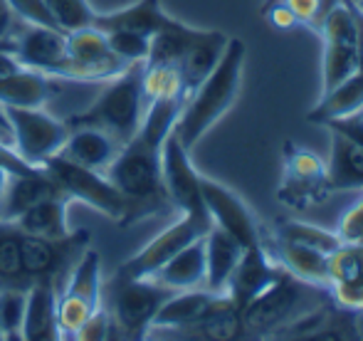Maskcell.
<instances>
[{
    "label": "cell",
    "instance_id": "cell-1",
    "mask_svg": "<svg viewBox=\"0 0 363 341\" xmlns=\"http://www.w3.org/2000/svg\"><path fill=\"white\" fill-rule=\"evenodd\" d=\"M245 55H247V47L242 40L230 38L213 72L186 96L178 121L173 126V134L186 149H193L235 104L240 82H242Z\"/></svg>",
    "mask_w": 363,
    "mask_h": 341
},
{
    "label": "cell",
    "instance_id": "cell-2",
    "mask_svg": "<svg viewBox=\"0 0 363 341\" xmlns=\"http://www.w3.org/2000/svg\"><path fill=\"white\" fill-rule=\"evenodd\" d=\"M146 62H131L124 72L106 79L104 89L86 109L67 116L65 124L72 126H101L114 134L121 144L139 131L146 111V89H144Z\"/></svg>",
    "mask_w": 363,
    "mask_h": 341
},
{
    "label": "cell",
    "instance_id": "cell-3",
    "mask_svg": "<svg viewBox=\"0 0 363 341\" xmlns=\"http://www.w3.org/2000/svg\"><path fill=\"white\" fill-rule=\"evenodd\" d=\"M161 146L136 131L126 144H121L116 159L106 169L109 181L134 206L139 220L171 208L161 178Z\"/></svg>",
    "mask_w": 363,
    "mask_h": 341
},
{
    "label": "cell",
    "instance_id": "cell-4",
    "mask_svg": "<svg viewBox=\"0 0 363 341\" xmlns=\"http://www.w3.org/2000/svg\"><path fill=\"white\" fill-rule=\"evenodd\" d=\"M314 289L321 287L306 284L301 279L291 277L289 272H282L262 294H257L240 312L242 337H277L294 319H299L314 304H319L311 302Z\"/></svg>",
    "mask_w": 363,
    "mask_h": 341
},
{
    "label": "cell",
    "instance_id": "cell-5",
    "mask_svg": "<svg viewBox=\"0 0 363 341\" xmlns=\"http://www.w3.org/2000/svg\"><path fill=\"white\" fill-rule=\"evenodd\" d=\"M43 166L48 169V173L60 186V191H62L69 201H82L84 206L104 213L106 218H111V220L119 223V225H129V223L139 220L134 206H131L124 198V193L109 181L106 173L82 169V166L69 164V161L60 159V156L48 159Z\"/></svg>",
    "mask_w": 363,
    "mask_h": 341
},
{
    "label": "cell",
    "instance_id": "cell-6",
    "mask_svg": "<svg viewBox=\"0 0 363 341\" xmlns=\"http://www.w3.org/2000/svg\"><path fill=\"white\" fill-rule=\"evenodd\" d=\"M173 289L158 284L151 277L111 279V322L114 332L124 339H144L161 304Z\"/></svg>",
    "mask_w": 363,
    "mask_h": 341
},
{
    "label": "cell",
    "instance_id": "cell-7",
    "mask_svg": "<svg viewBox=\"0 0 363 341\" xmlns=\"http://www.w3.org/2000/svg\"><path fill=\"white\" fill-rule=\"evenodd\" d=\"M13 131V149L25 164L43 166L57 156L69 136V126L45 111V106H3Z\"/></svg>",
    "mask_w": 363,
    "mask_h": 341
},
{
    "label": "cell",
    "instance_id": "cell-8",
    "mask_svg": "<svg viewBox=\"0 0 363 341\" xmlns=\"http://www.w3.org/2000/svg\"><path fill=\"white\" fill-rule=\"evenodd\" d=\"M101 307V259L94 250H84L69 269L65 289L57 292V324L62 339L74 332Z\"/></svg>",
    "mask_w": 363,
    "mask_h": 341
},
{
    "label": "cell",
    "instance_id": "cell-9",
    "mask_svg": "<svg viewBox=\"0 0 363 341\" xmlns=\"http://www.w3.org/2000/svg\"><path fill=\"white\" fill-rule=\"evenodd\" d=\"M324 38V62H321V91L331 89L356 72L359 62V38H356L354 13L349 0H339L321 23Z\"/></svg>",
    "mask_w": 363,
    "mask_h": 341
},
{
    "label": "cell",
    "instance_id": "cell-10",
    "mask_svg": "<svg viewBox=\"0 0 363 341\" xmlns=\"http://www.w3.org/2000/svg\"><path fill=\"white\" fill-rule=\"evenodd\" d=\"M67 69L62 74V79L67 82L104 84L106 79L116 77L129 67V62L114 55V50L106 43V35L94 25L67 33Z\"/></svg>",
    "mask_w": 363,
    "mask_h": 341
},
{
    "label": "cell",
    "instance_id": "cell-11",
    "mask_svg": "<svg viewBox=\"0 0 363 341\" xmlns=\"http://www.w3.org/2000/svg\"><path fill=\"white\" fill-rule=\"evenodd\" d=\"M161 178L171 208L181 211L183 216L211 220L206 203H203L201 173L196 171L191 161V149H186L173 131L166 136L161 146Z\"/></svg>",
    "mask_w": 363,
    "mask_h": 341
},
{
    "label": "cell",
    "instance_id": "cell-12",
    "mask_svg": "<svg viewBox=\"0 0 363 341\" xmlns=\"http://www.w3.org/2000/svg\"><path fill=\"white\" fill-rule=\"evenodd\" d=\"M213 223L206 218H193L183 216L178 218L173 225H168L163 233H158L148 245L141 247L136 255H131L116 269L114 279H141V277H153L163 264L168 262L178 250H183L186 245H191L193 240L203 237L211 230Z\"/></svg>",
    "mask_w": 363,
    "mask_h": 341
},
{
    "label": "cell",
    "instance_id": "cell-13",
    "mask_svg": "<svg viewBox=\"0 0 363 341\" xmlns=\"http://www.w3.org/2000/svg\"><path fill=\"white\" fill-rule=\"evenodd\" d=\"M201 191H203V203H206V211H208V216H211L213 225L230 233L242 247L262 242L257 218H255L250 206L233 191V188L223 186V183L213 181V178L201 176Z\"/></svg>",
    "mask_w": 363,
    "mask_h": 341
},
{
    "label": "cell",
    "instance_id": "cell-14",
    "mask_svg": "<svg viewBox=\"0 0 363 341\" xmlns=\"http://www.w3.org/2000/svg\"><path fill=\"white\" fill-rule=\"evenodd\" d=\"M15 55L25 67H33L55 79H62L67 69V33L48 25L23 23L13 35Z\"/></svg>",
    "mask_w": 363,
    "mask_h": 341
},
{
    "label": "cell",
    "instance_id": "cell-15",
    "mask_svg": "<svg viewBox=\"0 0 363 341\" xmlns=\"http://www.w3.org/2000/svg\"><path fill=\"white\" fill-rule=\"evenodd\" d=\"M233 307L225 294H216L206 287L181 289L173 292L153 317L151 329H171L176 334H186L188 329L198 327L206 319L216 317L218 312Z\"/></svg>",
    "mask_w": 363,
    "mask_h": 341
},
{
    "label": "cell",
    "instance_id": "cell-16",
    "mask_svg": "<svg viewBox=\"0 0 363 341\" xmlns=\"http://www.w3.org/2000/svg\"><path fill=\"white\" fill-rule=\"evenodd\" d=\"M282 272H284L282 264H279L274 257L267 255V250H264L262 242L245 247L242 255H240V259H238V264H235L233 274H230V279H228L225 297L233 302V307L238 309V314H240Z\"/></svg>",
    "mask_w": 363,
    "mask_h": 341
},
{
    "label": "cell",
    "instance_id": "cell-17",
    "mask_svg": "<svg viewBox=\"0 0 363 341\" xmlns=\"http://www.w3.org/2000/svg\"><path fill=\"white\" fill-rule=\"evenodd\" d=\"M228 35L220 30H198L191 35V40L186 43V47L181 50L178 60L173 62V72L178 77L183 94H191L208 74L213 72V67L218 65V60L223 57L225 47H228Z\"/></svg>",
    "mask_w": 363,
    "mask_h": 341
},
{
    "label": "cell",
    "instance_id": "cell-18",
    "mask_svg": "<svg viewBox=\"0 0 363 341\" xmlns=\"http://www.w3.org/2000/svg\"><path fill=\"white\" fill-rule=\"evenodd\" d=\"M356 312L341 304L319 302L284 327L274 339H361Z\"/></svg>",
    "mask_w": 363,
    "mask_h": 341
},
{
    "label": "cell",
    "instance_id": "cell-19",
    "mask_svg": "<svg viewBox=\"0 0 363 341\" xmlns=\"http://www.w3.org/2000/svg\"><path fill=\"white\" fill-rule=\"evenodd\" d=\"M55 193L62 191H60V186L45 166H38V169L28 173H8L3 193H0V223L15 225L25 211H30L35 203H40L48 196H55Z\"/></svg>",
    "mask_w": 363,
    "mask_h": 341
},
{
    "label": "cell",
    "instance_id": "cell-20",
    "mask_svg": "<svg viewBox=\"0 0 363 341\" xmlns=\"http://www.w3.org/2000/svg\"><path fill=\"white\" fill-rule=\"evenodd\" d=\"M119 149L121 141L101 126H72L57 156L69 164L82 166V169L106 173Z\"/></svg>",
    "mask_w": 363,
    "mask_h": 341
},
{
    "label": "cell",
    "instance_id": "cell-21",
    "mask_svg": "<svg viewBox=\"0 0 363 341\" xmlns=\"http://www.w3.org/2000/svg\"><path fill=\"white\" fill-rule=\"evenodd\" d=\"M326 289L344 309L363 312V245L341 242L339 250L331 252Z\"/></svg>",
    "mask_w": 363,
    "mask_h": 341
},
{
    "label": "cell",
    "instance_id": "cell-22",
    "mask_svg": "<svg viewBox=\"0 0 363 341\" xmlns=\"http://www.w3.org/2000/svg\"><path fill=\"white\" fill-rule=\"evenodd\" d=\"M284 186H287V191L279 193L282 203H289V206L296 208L319 203L324 198V193L329 191V186H326V166L309 151H296L287 161Z\"/></svg>",
    "mask_w": 363,
    "mask_h": 341
},
{
    "label": "cell",
    "instance_id": "cell-23",
    "mask_svg": "<svg viewBox=\"0 0 363 341\" xmlns=\"http://www.w3.org/2000/svg\"><path fill=\"white\" fill-rule=\"evenodd\" d=\"M20 339L25 341H55L62 339L57 324V287L52 282H33L25 299Z\"/></svg>",
    "mask_w": 363,
    "mask_h": 341
},
{
    "label": "cell",
    "instance_id": "cell-24",
    "mask_svg": "<svg viewBox=\"0 0 363 341\" xmlns=\"http://www.w3.org/2000/svg\"><path fill=\"white\" fill-rule=\"evenodd\" d=\"M171 20V15L161 8V0H136V3L126 5V8L96 13L94 28L101 30V33H119V30H124V33L153 38Z\"/></svg>",
    "mask_w": 363,
    "mask_h": 341
},
{
    "label": "cell",
    "instance_id": "cell-25",
    "mask_svg": "<svg viewBox=\"0 0 363 341\" xmlns=\"http://www.w3.org/2000/svg\"><path fill=\"white\" fill-rule=\"evenodd\" d=\"M329 129V126H326ZM331 151L326 164L329 191H354L363 188V144L339 129H329Z\"/></svg>",
    "mask_w": 363,
    "mask_h": 341
},
{
    "label": "cell",
    "instance_id": "cell-26",
    "mask_svg": "<svg viewBox=\"0 0 363 341\" xmlns=\"http://www.w3.org/2000/svg\"><path fill=\"white\" fill-rule=\"evenodd\" d=\"M57 82L62 79L23 67L0 79V106H48L57 94Z\"/></svg>",
    "mask_w": 363,
    "mask_h": 341
},
{
    "label": "cell",
    "instance_id": "cell-27",
    "mask_svg": "<svg viewBox=\"0 0 363 341\" xmlns=\"http://www.w3.org/2000/svg\"><path fill=\"white\" fill-rule=\"evenodd\" d=\"M274 259L282 264L284 272H289L291 277L301 279L306 284L324 289L326 282H329V255L321 250L274 237Z\"/></svg>",
    "mask_w": 363,
    "mask_h": 341
},
{
    "label": "cell",
    "instance_id": "cell-28",
    "mask_svg": "<svg viewBox=\"0 0 363 341\" xmlns=\"http://www.w3.org/2000/svg\"><path fill=\"white\" fill-rule=\"evenodd\" d=\"M203 245H206V284L203 287L216 294H225L228 279L245 247L230 233L216 225H211V230L203 235Z\"/></svg>",
    "mask_w": 363,
    "mask_h": 341
},
{
    "label": "cell",
    "instance_id": "cell-29",
    "mask_svg": "<svg viewBox=\"0 0 363 341\" xmlns=\"http://www.w3.org/2000/svg\"><path fill=\"white\" fill-rule=\"evenodd\" d=\"M151 279H156L158 284L173 289V292L203 287L206 284V245H203V237L178 250Z\"/></svg>",
    "mask_w": 363,
    "mask_h": 341
},
{
    "label": "cell",
    "instance_id": "cell-30",
    "mask_svg": "<svg viewBox=\"0 0 363 341\" xmlns=\"http://www.w3.org/2000/svg\"><path fill=\"white\" fill-rule=\"evenodd\" d=\"M363 109V74L354 72L331 89L321 91V99L314 109L306 114L311 124H331L336 119H346V116L356 114Z\"/></svg>",
    "mask_w": 363,
    "mask_h": 341
},
{
    "label": "cell",
    "instance_id": "cell-31",
    "mask_svg": "<svg viewBox=\"0 0 363 341\" xmlns=\"http://www.w3.org/2000/svg\"><path fill=\"white\" fill-rule=\"evenodd\" d=\"M67 206H69V198L65 193L48 196L40 203H35L30 211H25L18 218L15 228H20L23 233H30V235L62 240V237H67L72 233L67 225Z\"/></svg>",
    "mask_w": 363,
    "mask_h": 341
},
{
    "label": "cell",
    "instance_id": "cell-32",
    "mask_svg": "<svg viewBox=\"0 0 363 341\" xmlns=\"http://www.w3.org/2000/svg\"><path fill=\"white\" fill-rule=\"evenodd\" d=\"M274 237L301 242V245H309V247H314V250L326 252V255H331V252L341 247L339 233L324 230V228L309 225V223H301V220H282L277 225V235Z\"/></svg>",
    "mask_w": 363,
    "mask_h": 341
},
{
    "label": "cell",
    "instance_id": "cell-33",
    "mask_svg": "<svg viewBox=\"0 0 363 341\" xmlns=\"http://www.w3.org/2000/svg\"><path fill=\"white\" fill-rule=\"evenodd\" d=\"M48 8L57 28L65 30V33L91 28L96 18V10L91 8L89 0H48Z\"/></svg>",
    "mask_w": 363,
    "mask_h": 341
},
{
    "label": "cell",
    "instance_id": "cell-34",
    "mask_svg": "<svg viewBox=\"0 0 363 341\" xmlns=\"http://www.w3.org/2000/svg\"><path fill=\"white\" fill-rule=\"evenodd\" d=\"M28 287H0V332L3 339H20Z\"/></svg>",
    "mask_w": 363,
    "mask_h": 341
},
{
    "label": "cell",
    "instance_id": "cell-35",
    "mask_svg": "<svg viewBox=\"0 0 363 341\" xmlns=\"http://www.w3.org/2000/svg\"><path fill=\"white\" fill-rule=\"evenodd\" d=\"M109 47L114 50V55H119L124 62H146L148 50H151V38L146 35H136V33H104Z\"/></svg>",
    "mask_w": 363,
    "mask_h": 341
},
{
    "label": "cell",
    "instance_id": "cell-36",
    "mask_svg": "<svg viewBox=\"0 0 363 341\" xmlns=\"http://www.w3.org/2000/svg\"><path fill=\"white\" fill-rule=\"evenodd\" d=\"M114 322H111V314L109 309L99 307L79 329L74 332L72 339H79V341H99V339H111L114 337Z\"/></svg>",
    "mask_w": 363,
    "mask_h": 341
},
{
    "label": "cell",
    "instance_id": "cell-37",
    "mask_svg": "<svg viewBox=\"0 0 363 341\" xmlns=\"http://www.w3.org/2000/svg\"><path fill=\"white\" fill-rule=\"evenodd\" d=\"M10 8L15 10L18 20L33 25H48V28H57L52 13L48 8V0H8Z\"/></svg>",
    "mask_w": 363,
    "mask_h": 341
},
{
    "label": "cell",
    "instance_id": "cell-38",
    "mask_svg": "<svg viewBox=\"0 0 363 341\" xmlns=\"http://www.w3.org/2000/svg\"><path fill=\"white\" fill-rule=\"evenodd\" d=\"M339 237H341V242L363 245V198H359V201L344 213V218H341V223H339Z\"/></svg>",
    "mask_w": 363,
    "mask_h": 341
},
{
    "label": "cell",
    "instance_id": "cell-39",
    "mask_svg": "<svg viewBox=\"0 0 363 341\" xmlns=\"http://www.w3.org/2000/svg\"><path fill=\"white\" fill-rule=\"evenodd\" d=\"M326 126H329V129L344 131L346 136H351V139H356L363 144V109L356 111V114H351V116H346V119L331 121V124H326Z\"/></svg>",
    "mask_w": 363,
    "mask_h": 341
},
{
    "label": "cell",
    "instance_id": "cell-40",
    "mask_svg": "<svg viewBox=\"0 0 363 341\" xmlns=\"http://www.w3.org/2000/svg\"><path fill=\"white\" fill-rule=\"evenodd\" d=\"M15 30H18V15L8 0H0V40H13Z\"/></svg>",
    "mask_w": 363,
    "mask_h": 341
},
{
    "label": "cell",
    "instance_id": "cell-41",
    "mask_svg": "<svg viewBox=\"0 0 363 341\" xmlns=\"http://www.w3.org/2000/svg\"><path fill=\"white\" fill-rule=\"evenodd\" d=\"M0 144L13 146V131H10V121L5 116V109L0 106Z\"/></svg>",
    "mask_w": 363,
    "mask_h": 341
},
{
    "label": "cell",
    "instance_id": "cell-42",
    "mask_svg": "<svg viewBox=\"0 0 363 341\" xmlns=\"http://www.w3.org/2000/svg\"><path fill=\"white\" fill-rule=\"evenodd\" d=\"M282 0H264V5H262V13H267L269 8H274V5H279Z\"/></svg>",
    "mask_w": 363,
    "mask_h": 341
},
{
    "label": "cell",
    "instance_id": "cell-43",
    "mask_svg": "<svg viewBox=\"0 0 363 341\" xmlns=\"http://www.w3.org/2000/svg\"><path fill=\"white\" fill-rule=\"evenodd\" d=\"M10 171H5L3 166H0V193H3V186H5V176H8Z\"/></svg>",
    "mask_w": 363,
    "mask_h": 341
},
{
    "label": "cell",
    "instance_id": "cell-44",
    "mask_svg": "<svg viewBox=\"0 0 363 341\" xmlns=\"http://www.w3.org/2000/svg\"><path fill=\"white\" fill-rule=\"evenodd\" d=\"M356 3H359V5H361V8H363V0H356Z\"/></svg>",
    "mask_w": 363,
    "mask_h": 341
},
{
    "label": "cell",
    "instance_id": "cell-45",
    "mask_svg": "<svg viewBox=\"0 0 363 341\" xmlns=\"http://www.w3.org/2000/svg\"><path fill=\"white\" fill-rule=\"evenodd\" d=\"M0 339H3V332H0Z\"/></svg>",
    "mask_w": 363,
    "mask_h": 341
}]
</instances>
